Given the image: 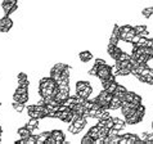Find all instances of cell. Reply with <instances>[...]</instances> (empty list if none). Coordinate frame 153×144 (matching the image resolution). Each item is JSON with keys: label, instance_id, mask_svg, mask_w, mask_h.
<instances>
[{"label": "cell", "instance_id": "cell-1", "mask_svg": "<svg viewBox=\"0 0 153 144\" xmlns=\"http://www.w3.org/2000/svg\"><path fill=\"white\" fill-rule=\"evenodd\" d=\"M13 24H14L13 19H12L9 16L0 17V32H3V33L9 32L12 27H13Z\"/></svg>", "mask_w": 153, "mask_h": 144}, {"label": "cell", "instance_id": "cell-2", "mask_svg": "<svg viewBox=\"0 0 153 144\" xmlns=\"http://www.w3.org/2000/svg\"><path fill=\"white\" fill-rule=\"evenodd\" d=\"M112 75V67L109 65H103V66H99V70H98V75L97 77L100 80V81H103V80H107L109 76Z\"/></svg>", "mask_w": 153, "mask_h": 144}, {"label": "cell", "instance_id": "cell-3", "mask_svg": "<svg viewBox=\"0 0 153 144\" xmlns=\"http://www.w3.org/2000/svg\"><path fill=\"white\" fill-rule=\"evenodd\" d=\"M1 9L4 12V16H10L18 9V4H13V3H1Z\"/></svg>", "mask_w": 153, "mask_h": 144}, {"label": "cell", "instance_id": "cell-4", "mask_svg": "<svg viewBox=\"0 0 153 144\" xmlns=\"http://www.w3.org/2000/svg\"><path fill=\"white\" fill-rule=\"evenodd\" d=\"M121 52H122V49L118 45L108 44V46H107V54L113 59V61H117V58H118V56H120Z\"/></svg>", "mask_w": 153, "mask_h": 144}, {"label": "cell", "instance_id": "cell-5", "mask_svg": "<svg viewBox=\"0 0 153 144\" xmlns=\"http://www.w3.org/2000/svg\"><path fill=\"white\" fill-rule=\"evenodd\" d=\"M52 137L56 139L57 144H62L66 142V134L63 133V130H59V129L52 130Z\"/></svg>", "mask_w": 153, "mask_h": 144}, {"label": "cell", "instance_id": "cell-6", "mask_svg": "<svg viewBox=\"0 0 153 144\" xmlns=\"http://www.w3.org/2000/svg\"><path fill=\"white\" fill-rule=\"evenodd\" d=\"M134 30H135V33L139 35V36L148 37V36H149V33H151V31L148 30L147 24H137V26H134Z\"/></svg>", "mask_w": 153, "mask_h": 144}, {"label": "cell", "instance_id": "cell-7", "mask_svg": "<svg viewBox=\"0 0 153 144\" xmlns=\"http://www.w3.org/2000/svg\"><path fill=\"white\" fill-rule=\"evenodd\" d=\"M93 58H94V54H93L90 50H82V52L79 53V59L82 63H89Z\"/></svg>", "mask_w": 153, "mask_h": 144}, {"label": "cell", "instance_id": "cell-8", "mask_svg": "<svg viewBox=\"0 0 153 144\" xmlns=\"http://www.w3.org/2000/svg\"><path fill=\"white\" fill-rule=\"evenodd\" d=\"M126 121H125V118L122 120V118L120 117H113V128L114 129H117V130H120V131H124L126 129Z\"/></svg>", "mask_w": 153, "mask_h": 144}, {"label": "cell", "instance_id": "cell-9", "mask_svg": "<svg viewBox=\"0 0 153 144\" xmlns=\"http://www.w3.org/2000/svg\"><path fill=\"white\" fill-rule=\"evenodd\" d=\"M121 105H122V99L121 98H118L117 95H113V98L112 100L109 102V109L111 111H116V109H120L121 108Z\"/></svg>", "mask_w": 153, "mask_h": 144}, {"label": "cell", "instance_id": "cell-10", "mask_svg": "<svg viewBox=\"0 0 153 144\" xmlns=\"http://www.w3.org/2000/svg\"><path fill=\"white\" fill-rule=\"evenodd\" d=\"M67 66H68V65H66V63H63V62H57L56 65H54L52 68H50L49 75L50 73H62L63 70H65Z\"/></svg>", "mask_w": 153, "mask_h": 144}, {"label": "cell", "instance_id": "cell-11", "mask_svg": "<svg viewBox=\"0 0 153 144\" xmlns=\"http://www.w3.org/2000/svg\"><path fill=\"white\" fill-rule=\"evenodd\" d=\"M39 122H40L39 118H31V117H30L28 121L26 122V124H25V126H26V128H28V129L33 133V130L39 129Z\"/></svg>", "mask_w": 153, "mask_h": 144}, {"label": "cell", "instance_id": "cell-12", "mask_svg": "<svg viewBox=\"0 0 153 144\" xmlns=\"http://www.w3.org/2000/svg\"><path fill=\"white\" fill-rule=\"evenodd\" d=\"M30 100V93L27 94H18V93H14L13 94V102H19V103H26Z\"/></svg>", "mask_w": 153, "mask_h": 144}, {"label": "cell", "instance_id": "cell-13", "mask_svg": "<svg viewBox=\"0 0 153 144\" xmlns=\"http://www.w3.org/2000/svg\"><path fill=\"white\" fill-rule=\"evenodd\" d=\"M31 134H32V131L30 130L28 128H26V126H22V128H18V129H17V135H18L21 139H26V138H28Z\"/></svg>", "mask_w": 153, "mask_h": 144}, {"label": "cell", "instance_id": "cell-14", "mask_svg": "<svg viewBox=\"0 0 153 144\" xmlns=\"http://www.w3.org/2000/svg\"><path fill=\"white\" fill-rule=\"evenodd\" d=\"M126 93H127V88L125 85H122V84H117V88H116V90H114L113 95H117L118 98L124 99V96H125Z\"/></svg>", "mask_w": 153, "mask_h": 144}, {"label": "cell", "instance_id": "cell-15", "mask_svg": "<svg viewBox=\"0 0 153 144\" xmlns=\"http://www.w3.org/2000/svg\"><path fill=\"white\" fill-rule=\"evenodd\" d=\"M91 84L89 82V81H85V80H79L77 82H76V85H75V89H76V94L80 91H82L84 89H86L88 86H90Z\"/></svg>", "mask_w": 153, "mask_h": 144}, {"label": "cell", "instance_id": "cell-16", "mask_svg": "<svg viewBox=\"0 0 153 144\" xmlns=\"http://www.w3.org/2000/svg\"><path fill=\"white\" fill-rule=\"evenodd\" d=\"M12 107H13L16 113H22L25 109H26V103H19V102H13L12 103Z\"/></svg>", "mask_w": 153, "mask_h": 144}, {"label": "cell", "instance_id": "cell-17", "mask_svg": "<svg viewBox=\"0 0 153 144\" xmlns=\"http://www.w3.org/2000/svg\"><path fill=\"white\" fill-rule=\"evenodd\" d=\"M142 16L144 18L149 19L151 17H153V5H149V7H144L142 9Z\"/></svg>", "mask_w": 153, "mask_h": 144}, {"label": "cell", "instance_id": "cell-18", "mask_svg": "<svg viewBox=\"0 0 153 144\" xmlns=\"http://www.w3.org/2000/svg\"><path fill=\"white\" fill-rule=\"evenodd\" d=\"M93 139H97V138H99V126L98 125H94V126H91L90 129L88 130V133Z\"/></svg>", "mask_w": 153, "mask_h": 144}, {"label": "cell", "instance_id": "cell-19", "mask_svg": "<svg viewBox=\"0 0 153 144\" xmlns=\"http://www.w3.org/2000/svg\"><path fill=\"white\" fill-rule=\"evenodd\" d=\"M135 111H137V113H138V116L142 118V120H144V117H146V115H147V107L146 105H144L143 103L139 105V107L135 109Z\"/></svg>", "mask_w": 153, "mask_h": 144}, {"label": "cell", "instance_id": "cell-20", "mask_svg": "<svg viewBox=\"0 0 153 144\" xmlns=\"http://www.w3.org/2000/svg\"><path fill=\"white\" fill-rule=\"evenodd\" d=\"M80 143H81V144H94L95 143V139H93L89 134H85L84 137L80 139Z\"/></svg>", "mask_w": 153, "mask_h": 144}, {"label": "cell", "instance_id": "cell-21", "mask_svg": "<svg viewBox=\"0 0 153 144\" xmlns=\"http://www.w3.org/2000/svg\"><path fill=\"white\" fill-rule=\"evenodd\" d=\"M135 94H137L135 91H133V90H127V93L125 94V96H124V99H122V100H124V102H129V103H130V102H133V100H134Z\"/></svg>", "mask_w": 153, "mask_h": 144}, {"label": "cell", "instance_id": "cell-22", "mask_svg": "<svg viewBox=\"0 0 153 144\" xmlns=\"http://www.w3.org/2000/svg\"><path fill=\"white\" fill-rule=\"evenodd\" d=\"M120 37L116 36V35H113V33H111V36H109V39H108V44H111V45H118V43H120Z\"/></svg>", "mask_w": 153, "mask_h": 144}, {"label": "cell", "instance_id": "cell-23", "mask_svg": "<svg viewBox=\"0 0 153 144\" xmlns=\"http://www.w3.org/2000/svg\"><path fill=\"white\" fill-rule=\"evenodd\" d=\"M148 39L149 37H146V36H140V39H139V41L135 45L137 46H140V48H144V46H147L148 45Z\"/></svg>", "mask_w": 153, "mask_h": 144}, {"label": "cell", "instance_id": "cell-24", "mask_svg": "<svg viewBox=\"0 0 153 144\" xmlns=\"http://www.w3.org/2000/svg\"><path fill=\"white\" fill-rule=\"evenodd\" d=\"M98 70H99V66H98L97 63H94V65L91 66V68L89 70L88 73L90 75V76H93V77H97V75H98Z\"/></svg>", "mask_w": 153, "mask_h": 144}, {"label": "cell", "instance_id": "cell-25", "mask_svg": "<svg viewBox=\"0 0 153 144\" xmlns=\"http://www.w3.org/2000/svg\"><path fill=\"white\" fill-rule=\"evenodd\" d=\"M17 80H18V84H22L25 81H27L28 76H27V73H25V72H19L18 76H17Z\"/></svg>", "mask_w": 153, "mask_h": 144}, {"label": "cell", "instance_id": "cell-26", "mask_svg": "<svg viewBox=\"0 0 153 144\" xmlns=\"http://www.w3.org/2000/svg\"><path fill=\"white\" fill-rule=\"evenodd\" d=\"M117 84H118L117 81H112L107 88H105V90H107L108 93H111V94H113L114 90H116V88H117Z\"/></svg>", "mask_w": 153, "mask_h": 144}, {"label": "cell", "instance_id": "cell-27", "mask_svg": "<svg viewBox=\"0 0 153 144\" xmlns=\"http://www.w3.org/2000/svg\"><path fill=\"white\" fill-rule=\"evenodd\" d=\"M134 36H135V30H134V27H133V30H130V31L126 33V36H125L124 41H126V43H130L131 39H133Z\"/></svg>", "mask_w": 153, "mask_h": 144}, {"label": "cell", "instance_id": "cell-28", "mask_svg": "<svg viewBox=\"0 0 153 144\" xmlns=\"http://www.w3.org/2000/svg\"><path fill=\"white\" fill-rule=\"evenodd\" d=\"M94 63H97L98 66H103V65H105L107 62H105V59H103V58H97Z\"/></svg>", "mask_w": 153, "mask_h": 144}, {"label": "cell", "instance_id": "cell-29", "mask_svg": "<svg viewBox=\"0 0 153 144\" xmlns=\"http://www.w3.org/2000/svg\"><path fill=\"white\" fill-rule=\"evenodd\" d=\"M139 39H140V36L139 35H137V33H135V36L133 37V39H131V41H130V44H133V45H135L139 41Z\"/></svg>", "mask_w": 153, "mask_h": 144}, {"label": "cell", "instance_id": "cell-30", "mask_svg": "<svg viewBox=\"0 0 153 144\" xmlns=\"http://www.w3.org/2000/svg\"><path fill=\"white\" fill-rule=\"evenodd\" d=\"M5 3H13V4H18V0H3Z\"/></svg>", "mask_w": 153, "mask_h": 144}, {"label": "cell", "instance_id": "cell-31", "mask_svg": "<svg viewBox=\"0 0 153 144\" xmlns=\"http://www.w3.org/2000/svg\"><path fill=\"white\" fill-rule=\"evenodd\" d=\"M151 129H152V130H153V120H152V121H151Z\"/></svg>", "mask_w": 153, "mask_h": 144}]
</instances>
